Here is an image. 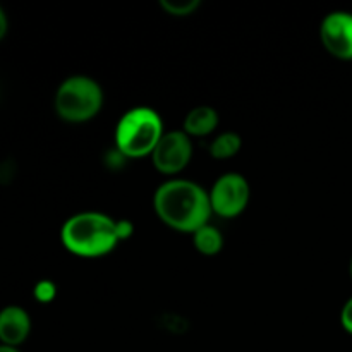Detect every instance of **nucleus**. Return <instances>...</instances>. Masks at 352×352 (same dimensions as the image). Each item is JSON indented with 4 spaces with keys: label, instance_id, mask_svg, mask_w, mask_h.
<instances>
[{
    "label": "nucleus",
    "instance_id": "9b49d317",
    "mask_svg": "<svg viewBox=\"0 0 352 352\" xmlns=\"http://www.w3.org/2000/svg\"><path fill=\"white\" fill-rule=\"evenodd\" d=\"M243 148V138L234 131H226L215 136L210 143V157L215 160H230Z\"/></svg>",
    "mask_w": 352,
    "mask_h": 352
},
{
    "label": "nucleus",
    "instance_id": "f3484780",
    "mask_svg": "<svg viewBox=\"0 0 352 352\" xmlns=\"http://www.w3.org/2000/svg\"><path fill=\"white\" fill-rule=\"evenodd\" d=\"M0 352H21L17 347H10V346H3V344H0Z\"/></svg>",
    "mask_w": 352,
    "mask_h": 352
},
{
    "label": "nucleus",
    "instance_id": "dca6fc26",
    "mask_svg": "<svg viewBox=\"0 0 352 352\" xmlns=\"http://www.w3.org/2000/svg\"><path fill=\"white\" fill-rule=\"evenodd\" d=\"M7 30H9V19H7V14L6 10L0 7V41L6 38L7 34Z\"/></svg>",
    "mask_w": 352,
    "mask_h": 352
},
{
    "label": "nucleus",
    "instance_id": "423d86ee",
    "mask_svg": "<svg viewBox=\"0 0 352 352\" xmlns=\"http://www.w3.org/2000/svg\"><path fill=\"white\" fill-rule=\"evenodd\" d=\"M192 153H195V146H192L191 138L182 129H174L165 131L150 158L155 170L174 179L191 164Z\"/></svg>",
    "mask_w": 352,
    "mask_h": 352
},
{
    "label": "nucleus",
    "instance_id": "f03ea898",
    "mask_svg": "<svg viewBox=\"0 0 352 352\" xmlns=\"http://www.w3.org/2000/svg\"><path fill=\"white\" fill-rule=\"evenodd\" d=\"M60 243L65 251L79 258H102L120 243L117 220L102 212H79L60 227Z\"/></svg>",
    "mask_w": 352,
    "mask_h": 352
},
{
    "label": "nucleus",
    "instance_id": "20e7f679",
    "mask_svg": "<svg viewBox=\"0 0 352 352\" xmlns=\"http://www.w3.org/2000/svg\"><path fill=\"white\" fill-rule=\"evenodd\" d=\"M103 100V89L96 79L74 74L58 85L54 96V110L64 122L85 124L102 112Z\"/></svg>",
    "mask_w": 352,
    "mask_h": 352
},
{
    "label": "nucleus",
    "instance_id": "ddd939ff",
    "mask_svg": "<svg viewBox=\"0 0 352 352\" xmlns=\"http://www.w3.org/2000/svg\"><path fill=\"white\" fill-rule=\"evenodd\" d=\"M33 298L36 299L40 305H50L57 298V284L54 280H38L33 287Z\"/></svg>",
    "mask_w": 352,
    "mask_h": 352
},
{
    "label": "nucleus",
    "instance_id": "4468645a",
    "mask_svg": "<svg viewBox=\"0 0 352 352\" xmlns=\"http://www.w3.org/2000/svg\"><path fill=\"white\" fill-rule=\"evenodd\" d=\"M340 325L349 336H352V298L347 299L340 311Z\"/></svg>",
    "mask_w": 352,
    "mask_h": 352
},
{
    "label": "nucleus",
    "instance_id": "7ed1b4c3",
    "mask_svg": "<svg viewBox=\"0 0 352 352\" xmlns=\"http://www.w3.org/2000/svg\"><path fill=\"white\" fill-rule=\"evenodd\" d=\"M164 134L165 126L160 113L151 107L140 105L120 116L113 131V141L122 157L140 160L151 157Z\"/></svg>",
    "mask_w": 352,
    "mask_h": 352
},
{
    "label": "nucleus",
    "instance_id": "a211bd4d",
    "mask_svg": "<svg viewBox=\"0 0 352 352\" xmlns=\"http://www.w3.org/2000/svg\"><path fill=\"white\" fill-rule=\"evenodd\" d=\"M349 274H351V278H352V258H351V265H349Z\"/></svg>",
    "mask_w": 352,
    "mask_h": 352
},
{
    "label": "nucleus",
    "instance_id": "f8f14e48",
    "mask_svg": "<svg viewBox=\"0 0 352 352\" xmlns=\"http://www.w3.org/2000/svg\"><path fill=\"white\" fill-rule=\"evenodd\" d=\"M160 7L167 16L189 17L199 9V0H160Z\"/></svg>",
    "mask_w": 352,
    "mask_h": 352
},
{
    "label": "nucleus",
    "instance_id": "2eb2a0df",
    "mask_svg": "<svg viewBox=\"0 0 352 352\" xmlns=\"http://www.w3.org/2000/svg\"><path fill=\"white\" fill-rule=\"evenodd\" d=\"M134 234V223L127 219L117 220V236L119 241H127Z\"/></svg>",
    "mask_w": 352,
    "mask_h": 352
},
{
    "label": "nucleus",
    "instance_id": "f257e3e1",
    "mask_svg": "<svg viewBox=\"0 0 352 352\" xmlns=\"http://www.w3.org/2000/svg\"><path fill=\"white\" fill-rule=\"evenodd\" d=\"M153 210L168 229L192 234L210 223L212 206L208 191L191 179H167L153 195Z\"/></svg>",
    "mask_w": 352,
    "mask_h": 352
},
{
    "label": "nucleus",
    "instance_id": "39448f33",
    "mask_svg": "<svg viewBox=\"0 0 352 352\" xmlns=\"http://www.w3.org/2000/svg\"><path fill=\"white\" fill-rule=\"evenodd\" d=\"M213 215L220 219H236L250 205L251 186L239 172H226L219 175L208 189Z\"/></svg>",
    "mask_w": 352,
    "mask_h": 352
},
{
    "label": "nucleus",
    "instance_id": "0eeeda50",
    "mask_svg": "<svg viewBox=\"0 0 352 352\" xmlns=\"http://www.w3.org/2000/svg\"><path fill=\"white\" fill-rule=\"evenodd\" d=\"M320 41L332 57L352 60V12L332 10L320 24Z\"/></svg>",
    "mask_w": 352,
    "mask_h": 352
},
{
    "label": "nucleus",
    "instance_id": "9d476101",
    "mask_svg": "<svg viewBox=\"0 0 352 352\" xmlns=\"http://www.w3.org/2000/svg\"><path fill=\"white\" fill-rule=\"evenodd\" d=\"M191 236L195 250L203 256H215L223 250V244H226L222 230L213 226V223H206V226L199 227Z\"/></svg>",
    "mask_w": 352,
    "mask_h": 352
},
{
    "label": "nucleus",
    "instance_id": "1a4fd4ad",
    "mask_svg": "<svg viewBox=\"0 0 352 352\" xmlns=\"http://www.w3.org/2000/svg\"><path fill=\"white\" fill-rule=\"evenodd\" d=\"M220 116L213 107L210 105H198L189 110L182 122V131L189 138H206L215 133L219 127Z\"/></svg>",
    "mask_w": 352,
    "mask_h": 352
},
{
    "label": "nucleus",
    "instance_id": "6e6552de",
    "mask_svg": "<svg viewBox=\"0 0 352 352\" xmlns=\"http://www.w3.org/2000/svg\"><path fill=\"white\" fill-rule=\"evenodd\" d=\"M33 323L30 313L17 305L0 309V344L19 349L30 337Z\"/></svg>",
    "mask_w": 352,
    "mask_h": 352
}]
</instances>
